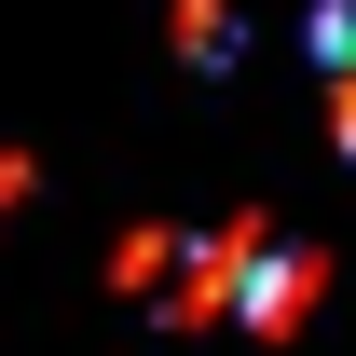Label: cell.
<instances>
[{
	"label": "cell",
	"mask_w": 356,
	"mask_h": 356,
	"mask_svg": "<svg viewBox=\"0 0 356 356\" xmlns=\"http://www.w3.org/2000/svg\"><path fill=\"white\" fill-rule=\"evenodd\" d=\"M178 42H192L206 69H220V55H233V14H220V0H178Z\"/></svg>",
	"instance_id": "cell-1"
}]
</instances>
